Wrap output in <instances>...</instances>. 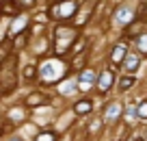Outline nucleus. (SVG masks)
Wrapping results in <instances>:
<instances>
[{"label":"nucleus","instance_id":"nucleus-1","mask_svg":"<svg viewBox=\"0 0 147 141\" xmlns=\"http://www.w3.org/2000/svg\"><path fill=\"white\" fill-rule=\"evenodd\" d=\"M125 57H128V46H125V41H121V44H117L115 48H113V54H110V61L113 63H123Z\"/></svg>","mask_w":147,"mask_h":141},{"label":"nucleus","instance_id":"nucleus-13","mask_svg":"<svg viewBox=\"0 0 147 141\" xmlns=\"http://www.w3.org/2000/svg\"><path fill=\"white\" fill-rule=\"evenodd\" d=\"M136 141H143V139H136Z\"/></svg>","mask_w":147,"mask_h":141},{"label":"nucleus","instance_id":"nucleus-5","mask_svg":"<svg viewBox=\"0 0 147 141\" xmlns=\"http://www.w3.org/2000/svg\"><path fill=\"white\" fill-rule=\"evenodd\" d=\"M138 65H141V59H138L136 54H128L123 61V67L128 69V72H134V69H138Z\"/></svg>","mask_w":147,"mask_h":141},{"label":"nucleus","instance_id":"nucleus-4","mask_svg":"<svg viewBox=\"0 0 147 141\" xmlns=\"http://www.w3.org/2000/svg\"><path fill=\"white\" fill-rule=\"evenodd\" d=\"M119 115H121V106H119V102H113V104H108V106H106V115H104V117L108 119V122L117 119Z\"/></svg>","mask_w":147,"mask_h":141},{"label":"nucleus","instance_id":"nucleus-2","mask_svg":"<svg viewBox=\"0 0 147 141\" xmlns=\"http://www.w3.org/2000/svg\"><path fill=\"white\" fill-rule=\"evenodd\" d=\"M110 85H113V72H102L100 78H97V89L102 93H106L110 89Z\"/></svg>","mask_w":147,"mask_h":141},{"label":"nucleus","instance_id":"nucleus-9","mask_svg":"<svg viewBox=\"0 0 147 141\" xmlns=\"http://www.w3.org/2000/svg\"><path fill=\"white\" fill-rule=\"evenodd\" d=\"M136 48H138V52H141V54H147V33L136 39Z\"/></svg>","mask_w":147,"mask_h":141},{"label":"nucleus","instance_id":"nucleus-6","mask_svg":"<svg viewBox=\"0 0 147 141\" xmlns=\"http://www.w3.org/2000/svg\"><path fill=\"white\" fill-rule=\"evenodd\" d=\"M91 109H93L91 100H80L78 104L74 106V111H76L78 115H87V113H91Z\"/></svg>","mask_w":147,"mask_h":141},{"label":"nucleus","instance_id":"nucleus-14","mask_svg":"<svg viewBox=\"0 0 147 141\" xmlns=\"http://www.w3.org/2000/svg\"><path fill=\"white\" fill-rule=\"evenodd\" d=\"M145 141H147V137H145Z\"/></svg>","mask_w":147,"mask_h":141},{"label":"nucleus","instance_id":"nucleus-8","mask_svg":"<svg viewBox=\"0 0 147 141\" xmlns=\"http://www.w3.org/2000/svg\"><path fill=\"white\" fill-rule=\"evenodd\" d=\"M134 82H136V78H134V76H121L119 78V89L125 91V89H130Z\"/></svg>","mask_w":147,"mask_h":141},{"label":"nucleus","instance_id":"nucleus-10","mask_svg":"<svg viewBox=\"0 0 147 141\" xmlns=\"http://www.w3.org/2000/svg\"><path fill=\"white\" fill-rule=\"evenodd\" d=\"M37 141H56V135L54 132H41L37 137Z\"/></svg>","mask_w":147,"mask_h":141},{"label":"nucleus","instance_id":"nucleus-11","mask_svg":"<svg viewBox=\"0 0 147 141\" xmlns=\"http://www.w3.org/2000/svg\"><path fill=\"white\" fill-rule=\"evenodd\" d=\"M136 115H138V117H147V102H141V104H138Z\"/></svg>","mask_w":147,"mask_h":141},{"label":"nucleus","instance_id":"nucleus-3","mask_svg":"<svg viewBox=\"0 0 147 141\" xmlns=\"http://www.w3.org/2000/svg\"><path fill=\"white\" fill-rule=\"evenodd\" d=\"M95 80V72H93V69H84L82 74H80V82H78V87L82 91H87L89 87H91V82Z\"/></svg>","mask_w":147,"mask_h":141},{"label":"nucleus","instance_id":"nucleus-7","mask_svg":"<svg viewBox=\"0 0 147 141\" xmlns=\"http://www.w3.org/2000/svg\"><path fill=\"white\" fill-rule=\"evenodd\" d=\"M115 18H117V22H119V24H128L130 20H132V11H128L125 7H121V9L117 11Z\"/></svg>","mask_w":147,"mask_h":141},{"label":"nucleus","instance_id":"nucleus-12","mask_svg":"<svg viewBox=\"0 0 147 141\" xmlns=\"http://www.w3.org/2000/svg\"><path fill=\"white\" fill-rule=\"evenodd\" d=\"M11 141H22V139H11Z\"/></svg>","mask_w":147,"mask_h":141}]
</instances>
